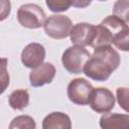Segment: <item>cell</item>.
<instances>
[{
    "mask_svg": "<svg viewBox=\"0 0 129 129\" xmlns=\"http://www.w3.org/2000/svg\"><path fill=\"white\" fill-rule=\"evenodd\" d=\"M96 34V26L87 23V22H79L75 24L71 30L70 37L71 41L81 47H85L87 45L92 44Z\"/></svg>",
    "mask_w": 129,
    "mask_h": 129,
    "instance_id": "52a82bcc",
    "label": "cell"
},
{
    "mask_svg": "<svg viewBox=\"0 0 129 129\" xmlns=\"http://www.w3.org/2000/svg\"><path fill=\"white\" fill-rule=\"evenodd\" d=\"M90 2H74L73 6H77V7H85L87 5H89Z\"/></svg>",
    "mask_w": 129,
    "mask_h": 129,
    "instance_id": "ffe728a7",
    "label": "cell"
},
{
    "mask_svg": "<svg viewBox=\"0 0 129 129\" xmlns=\"http://www.w3.org/2000/svg\"><path fill=\"white\" fill-rule=\"evenodd\" d=\"M113 15L124 22H129V0H118L113 6Z\"/></svg>",
    "mask_w": 129,
    "mask_h": 129,
    "instance_id": "9a60e30c",
    "label": "cell"
},
{
    "mask_svg": "<svg viewBox=\"0 0 129 129\" xmlns=\"http://www.w3.org/2000/svg\"><path fill=\"white\" fill-rule=\"evenodd\" d=\"M2 66H1V70H2V73H1V81H2V93L5 91L6 87L9 85V75L6 71V62H7V59L6 58H2Z\"/></svg>",
    "mask_w": 129,
    "mask_h": 129,
    "instance_id": "d6986e66",
    "label": "cell"
},
{
    "mask_svg": "<svg viewBox=\"0 0 129 129\" xmlns=\"http://www.w3.org/2000/svg\"><path fill=\"white\" fill-rule=\"evenodd\" d=\"M42 129H72V121L62 112H52L42 120Z\"/></svg>",
    "mask_w": 129,
    "mask_h": 129,
    "instance_id": "8fae6325",
    "label": "cell"
},
{
    "mask_svg": "<svg viewBox=\"0 0 129 129\" xmlns=\"http://www.w3.org/2000/svg\"><path fill=\"white\" fill-rule=\"evenodd\" d=\"M120 54L110 46H102L94 49L93 54L84 68V74L98 82L107 81L111 74L120 66Z\"/></svg>",
    "mask_w": 129,
    "mask_h": 129,
    "instance_id": "6da1fadb",
    "label": "cell"
},
{
    "mask_svg": "<svg viewBox=\"0 0 129 129\" xmlns=\"http://www.w3.org/2000/svg\"><path fill=\"white\" fill-rule=\"evenodd\" d=\"M73 26V22L68 16L53 14L46 18L43 28L49 37L54 39H62L70 35Z\"/></svg>",
    "mask_w": 129,
    "mask_h": 129,
    "instance_id": "5b68a950",
    "label": "cell"
},
{
    "mask_svg": "<svg viewBox=\"0 0 129 129\" xmlns=\"http://www.w3.org/2000/svg\"><path fill=\"white\" fill-rule=\"evenodd\" d=\"M101 23H102L103 25H105V26L109 29V31L113 34L114 38H115L116 35H118V34L121 33L122 31H124L125 29L129 28V26L127 25L126 22H124L123 20H121L120 18H118L117 16H115V15H113V14H112V15H109V16H107V17H105V18L101 21Z\"/></svg>",
    "mask_w": 129,
    "mask_h": 129,
    "instance_id": "4fadbf2b",
    "label": "cell"
},
{
    "mask_svg": "<svg viewBox=\"0 0 129 129\" xmlns=\"http://www.w3.org/2000/svg\"><path fill=\"white\" fill-rule=\"evenodd\" d=\"M94 88L92 84L84 78H77L72 80L67 89V94L71 102L77 105H88Z\"/></svg>",
    "mask_w": 129,
    "mask_h": 129,
    "instance_id": "277c9868",
    "label": "cell"
},
{
    "mask_svg": "<svg viewBox=\"0 0 129 129\" xmlns=\"http://www.w3.org/2000/svg\"><path fill=\"white\" fill-rule=\"evenodd\" d=\"M36 124L32 117L28 115H20L12 119L8 129H35Z\"/></svg>",
    "mask_w": 129,
    "mask_h": 129,
    "instance_id": "5bb4252c",
    "label": "cell"
},
{
    "mask_svg": "<svg viewBox=\"0 0 129 129\" xmlns=\"http://www.w3.org/2000/svg\"><path fill=\"white\" fill-rule=\"evenodd\" d=\"M9 106L14 110H23L29 104V94L25 89L14 90L8 97Z\"/></svg>",
    "mask_w": 129,
    "mask_h": 129,
    "instance_id": "7c38bea8",
    "label": "cell"
},
{
    "mask_svg": "<svg viewBox=\"0 0 129 129\" xmlns=\"http://www.w3.org/2000/svg\"><path fill=\"white\" fill-rule=\"evenodd\" d=\"M17 20L23 27L35 29L44 25L46 20L43 9L34 3L22 4L17 10Z\"/></svg>",
    "mask_w": 129,
    "mask_h": 129,
    "instance_id": "3957f363",
    "label": "cell"
},
{
    "mask_svg": "<svg viewBox=\"0 0 129 129\" xmlns=\"http://www.w3.org/2000/svg\"><path fill=\"white\" fill-rule=\"evenodd\" d=\"M45 4L52 12H62L74 5V2L67 0H46Z\"/></svg>",
    "mask_w": 129,
    "mask_h": 129,
    "instance_id": "ac0fdd59",
    "label": "cell"
},
{
    "mask_svg": "<svg viewBox=\"0 0 129 129\" xmlns=\"http://www.w3.org/2000/svg\"><path fill=\"white\" fill-rule=\"evenodd\" d=\"M55 76V68L50 62H43L36 69L31 70L29 74L30 85L34 88L50 84Z\"/></svg>",
    "mask_w": 129,
    "mask_h": 129,
    "instance_id": "9c48e42d",
    "label": "cell"
},
{
    "mask_svg": "<svg viewBox=\"0 0 129 129\" xmlns=\"http://www.w3.org/2000/svg\"><path fill=\"white\" fill-rule=\"evenodd\" d=\"M20 57L24 67L32 70L36 69L43 63L45 58V48L38 42H31L23 48Z\"/></svg>",
    "mask_w": 129,
    "mask_h": 129,
    "instance_id": "ba28073f",
    "label": "cell"
},
{
    "mask_svg": "<svg viewBox=\"0 0 129 129\" xmlns=\"http://www.w3.org/2000/svg\"><path fill=\"white\" fill-rule=\"evenodd\" d=\"M116 99L120 108L129 113V88L119 87L116 90Z\"/></svg>",
    "mask_w": 129,
    "mask_h": 129,
    "instance_id": "2e32d148",
    "label": "cell"
},
{
    "mask_svg": "<svg viewBox=\"0 0 129 129\" xmlns=\"http://www.w3.org/2000/svg\"><path fill=\"white\" fill-rule=\"evenodd\" d=\"M113 44L120 50L129 51V28L116 35L113 39Z\"/></svg>",
    "mask_w": 129,
    "mask_h": 129,
    "instance_id": "e0dca14e",
    "label": "cell"
},
{
    "mask_svg": "<svg viewBox=\"0 0 129 129\" xmlns=\"http://www.w3.org/2000/svg\"><path fill=\"white\" fill-rule=\"evenodd\" d=\"M89 104L97 113H108L115 107V97L109 89L100 87L94 89Z\"/></svg>",
    "mask_w": 129,
    "mask_h": 129,
    "instance_id": "8992f818",
    "label": "cell"
},
{
    "mask_svg": "<svg viewBox=\"0 0 129 129\" xmlns=\"http://www.w3.org/2000/svg\"><path fill=\"white\" fill-rule=\"evenodd\" d=\"M101 129H129V115L105 113L100 118Z\"/></svg>",
    "mask_w": 129,
    "mask_h": 129,
    "instance_id": "30bf717a",
    "label": "cell"
},
{
    "mask_svg": "<svg viewBox=\"0 0 129 129\" xmlns=\"http://www.w3.org/2000/svg\"><path fill=\"white\" fill-rule=\"evenodd\" d=\"M91 57L90 52L81 46H70L68 47L62 55H61V62L63 68L70 74H81L84 73V68Z\"/></svg>",
    "mask_w": 129,
    "mask_h": 129,
    "instance_id": "7a4b0ae2",
    "label": "cell"
}]
</instances>
